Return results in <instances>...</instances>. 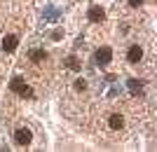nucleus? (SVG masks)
Here are the masks:
<instances>
[{
  "label": "nucleus",
  "instance_id": "nucleus-1",
  "mask_svg": "<svg viewBox=\"0 0 157 152\" xmlns=\"http://www.w3.org/2000/svg\"><path fill=\"white\" fill-rule=\"evenodd\" d=\"M110 59H113V49H110V47H101V49H96V63H98V66L110 63Z\"/></svg>",
  "mask_w": 157,
  "mask_h": 152
},
{
  "label": "nucleus",
  "instance_id": "nucleus-2",
  "mask_svg": "<svg viewBox=\"0 0 157 152\" xmlns=\"http://www.w3.org/2000/svg\"><path fill=\"white\" fill-rule=\"evenodd\" d=\"M87 17H89V21H94V24H98V21H103L105 19V12H103V7H89V12H87Z\"/></svg>",
  "mask_w": 157,
  "mask_h": 152
},
{
  "label": "nucleus",
  "instance_id": "nucleus-3",
  "mask_svg": "<svg viewBox=\"0 0 157 152\" xmlns=\"http://www.w3.org/2000/svg\"><path fill=\"white\" fill-rule=\"evenodd\" d=\"M33 138V133L28 131V129H17V133H14V140L19 143V145H28Z\"/></svg>",
  "mask_w": 157,
  "mask_h": 152
},
{
  "label": "nucleus",
  "instance_id": "nucleus-4",
  "mask_svg": "<svg viewBox=\"0 0 157 152\" xmlns=\"http://www.w3.org/2000/svg\"><path fill=\"white\" fill-rule=\"evenodd\" d=\"M17 47H19V38H17V35H7V38L2 40V49H5L7 54H12Z\"/></svg>",
  "mask_w": 157,
  "mask_h": 152
},
{
  "label": "nucleus",
  "instance_id": "nucleus-5",
  "mask_svg": "<svg viewBox=\"0 0 157 152\" xmlns=\"http://www.w3.org/2000/svg\"><path fill=\"white\" fill-rule=\"evenodd\" d=\"M127 59H129V63H138V61L143 59V49H141L138 45H134L129 49V54H127Z\"/></svg>",
  "mask_w": 157,
  "mask_h": 152
},
{
  "label": "nucleus",
  "instance_id": "nucleus-6",
  "mask_svg": "<svg viewBox=\"0 0 157 152\" xmlns=\"http://www.w3.org/2000/svg\"><path fill=\"white\" fill-rule=\"evenodd\" d=\"M127 89H129L131 94H136V96H138V94H143V82H141V80H134V77H131L129 82H127Z\"/></svg>",
  "mask_w": 157,
  "mask_h": 152
},
{
  "label": "nucleus",
  "instance_id": "nucleus-7",
  "mask_svg": "<svg viewBox=\"0 0 157 152\" xmlns=\"http://www.w3.org/2000/svg\"><path fill=\"white\" fill-rule=\"evenodd\" d=\"M108 126H110V129H115V131H117V129H122V126H124V119H122V115H110V119H108Z\"/></svg>",
  "mask_w": 157,
  "mask_h": 152
},
{
  "label": "nucleus",
  "instance_id": "nucleus-8",
  "mask_svg": "<svg viewBox=\"0 0 157 152\" xmlns=\"http://www.w3.org/2000/svg\"><path fill=\"white\" fill-rule=\"evenodd\" d=\"M63 66H66V68H71V70H75V73H78V70H80V61L75 59V56H68V59L63 61Z\"/></svg>",
  "mask_w": 157,
  "mask_h": 152
},
{
  "label": "nucleus",
  "instance_id": "nucleus-9",
  "mask_svg": "<svg viewBox=\"0 0 157 152\" xmlns=\"http://www.w3.org/2000/svg\"><path fill=\"white\" fill-rule=\"evenodd\" d=\"M21 84H24V80H21L19 75H17V77H12V82H10V89H12V91H19V89H21Z\"/></svg>",
  "mask_w": 157,
  "mask_h": 152
},
{
  "label": "nucleus",
  "instance_id": "nucleus-10",
  "mask_svg": "<svg viewBox=\"0 0 157 152\" xmlns=\"http://www.w3.org/2000/svg\"><path fill=\"white\" fill-rule=\"evenodd\" d=\"M45 59V52L42 49H33L31 52V61H35V63H40V61Z\"/></svg>",
  "mask_w": 157,
  "mask_h": 152
},
{
  "label": "nucleus",
  "instance_id": "nucleus-11",
  "mask_svg": "<svg viewBox=\"0 0 157 152\" xmlns=\"http://www.w3.org/2000/svg\"><path fill=\"white\" fill-rule=\"evenodd\" d=\"M17 94H19V96H24V98H31V96H33V89H31L28 84H21V89H19Z\"/></svg>",
  "mask_w": 157,
  "mask_h": 152
},
{
  "label": "nucleus",
  "instance_id": "nucleus-12",
  "mask_svg": "<svg viewBox=\"0 0 157 152\" xmlns=\"http://www.w3.org/2000/svg\"><path fill=\"white\" fill-rule=\"evenodd\" d=\"M75 89H78V91H85V89H87V82H85L82 77H80V80H75Z\"/></svg>",
  "mask_w": 157,
  "mask_h": 152
},
{
  "label": "nucleus",
  "instance_id": "nucleus-13",
  "mask_svg": "<svg viewBox=\"0 0 157 152\" xmlns=\"http://www.w3.org/2000/svg\"><path fill=\"white\" fill-rule=\"evenodd\" d=\"M129 5L131 7H138V5H143V0H129Z\"/></svg>",
  "mask_w": 157,
  "mask_h": 152
}]
</instances>
